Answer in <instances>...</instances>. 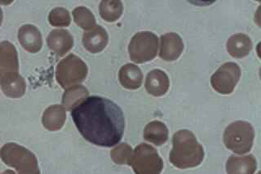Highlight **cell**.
<instances>
[{
	"label": "cell",
	"instance_id": "7a4b0ae2",
	"mask_svg": "<svg viewBox=\"0 0 261 174\" xmlns=\"http://www.w3.org/2000/svg\"><path fill=\"white\" fill-rule=\"evenodd\" d=\"M0 157L4 164L15 168L18 173H39L35 155L21 145L12 142L5 144L0 151Z\"/></svg>",
	"mask_w": 261,
	"mask_h": 174
},
{
	"label": "cell",
	"instance_id": "8fae6325",
	"mask_svg": "<svg viewBox=\"0 0 261 174\" xmlns=\"http://www.w3.org/2000/svg\"><path fill=\"white\" fill-rule=\"evenodd\" d=\"M123 10L120 0H102L100 5V14L106 21H115L121 17Z\"/></svg>",
	"mask_w": 261,
	"mask_h": 174
},
{
	"label": "cell",
	"instance_id": "30bf717a",
	"mask_svg": "<svg viewBox=\"0 0 261 174\" xmlns=\"http://www.w3.org/2000/svg\"><path fill=\"white\" fill-rule=\"evenodd\" d=\"M119 80L122 86L126 88H139L142 82V74L137 66L127 64L123 66L119 72Z\"/></svg>",
	"mask_w": 261,
	"mask_h": 174
},
{
	"label": "cell",
	"instance_id": "6da1fadb",
	"mask_svg": "<svg viewBox=\"0 0 261 174\" xmlns=\"http://www.w3.org/2000/svg\"><path fill=\"white\" fill-rule=\"evenodd\" d=\"M71 116L84 139L94 145L111 147L123 136V113L118 105L105 97H86L74 106Z\"/></svg>",
	"mask_w": 261,
	"mask_h": 174
},
{
	"label": "cell",
	"instance_id": "2e32d148",
	"mask_svg": "<svg viewBox=\"0 0 261 174\" xmlns=\"http://www.w3.org/2000/svg\"><path fill=\"white\" fill-rule=\"evenodd\" d=\"M13 1H14V0H0V5L8 6V5H10L11 4H12Z\"/></svg>",
	"mask_w": 261,
	"mask_h": 174
},
{
	"label": "cell",
	"instance_id": "9a60e30c",
	"mask_svg": "<svg viewBox=\"0 0 261 174\" xmlns=\"http://www.w3.org/2000/svg\"><path fill=\"white\" fill-rule=\"evenodd\" d=\"M188 2L197 6H209L212 5L213 3L216 2V0H187Z\"/></svg>",
	"mask_w": 261,
	"mask_h": 174
},
{
	"label": "cell",
	"instance_id": "4fadbf2b",
	"mask_svg": "<svg viewBox=\"0 0 261 174\" xmlns=\"http://www.w3.org/2000/svg\"><path fill=\"white\" fill-rule=\"evenodd\" d=\"M48 21L51 26L57 27H65L70 24L71 19L69 12L63 8H56L50 12Z\"/></svg>",
	"mask_w": 261,
	"mask_h": 174
},
{
	"label": "cell",
	"instance_id": "277c9868",
	"mask_svg": "<svg viewBox=\"0 0 261 174\" xmlns=\"http://www.w3.org/2000/svg\"><path fill=\"white\" fill-rule=\"evenodd\" d=\"M19 74L18 54L12 43H0V86L14 82L21 78Z\"/></svg>",
	"mask_w": 261,
	"mask_h": 174
},
{
	"label": "cell",
	"instance_id": "3957f363",
	"mask_svg": "<svg viewBox=\"0 0 261 174\" xmlns=\"http://www.w3.org/2000/svg\"><path fill=\"white\" fill-rule=\"evenodd\" d=\"M87 73L85 63L76 56L69 55L57 65L56 79L62 88H67L82 82Z\"/></svg>",
	"mask_w": 261,
	"mask_h": 174
},
{
	"label": "cell",
	"instance_id": "8992f818",
	"mask_svg": "<svg viewBox=\"0 0 261 174\" xmlns=\"http://www.w3.org/2000/svg\"><path fill=\"white\" fill-rule=\"evenodd\" d=\"M18 39L20 45L31 54H37L43 46L42 35L36 27L30 24L20 27L18 31Z\"/></svg>",
	"mask_w": 261,
	"mask_h": 174
},
{
	"label": "cell",
	"instance_id": "52a82bcc",
	"mask_svg": "<svg viewBox=\"0 0 261 174\" xmlns=\"http://www.w3.org/2000/svg\"><path fill=\"white\" fill-rule=\"evenodd\" d=\"M47 46L58 57H62L71 49L73 44L72 35L65 30H54L49 34Z\"/></svg>",
	"mask_w": 261,
	"mask_h": 174
},
{
	"label": "cell",
	"instance_id": "5b68a950",
	"mask_svg": "<svg viewBox=\"0 0 261 174\" xmlns=\"http://www.w3.org/2000/svg\"><path fill=\"white\" fill-rule=\"evenodd\" d=\"M157 39L149 32H141L135 35L129 45L132 60L141 63L152 59L157 52Z\"/></svg>",
	"mask_w": 261,
	"mask_h": 174
},
{
	"label": "cell",
	"instance_id": "7c38bea8",
	"mask_svg": "<svg viewBox=\"0 0 261 174\" xmlns=\"http://www.w3.org/2000/svg\"><path fill=\"white\" fill-rule=\"evenodd\" d=\"M73 20L77 25L84 29H89L95 25V17L84 7H79L73 11Z\"/></svg>",
	"mask_w": 261,
	"mask_h": 174
},
{
	"label": "cell",
	"instance_id": "ba28073f",
	"mask_svg": "<svg viewBox=\"0 0 261 174\" xmlns=\"http://www.w3.org/2000/svg\"><path fill=\"white\" fill-rule=\"evenodd\" d=\"M108 37L106 31L100 27H96L84 35V45L86 49L92 54H97L106 47Z\"/></svg>",
	"mask_w": 261,
	"mask_h": 174
},
{
	"label": "cell",
	"instance_id": "5bb4252c",
	"mask_svg": "<svg viewBox=\"0 0 261 174\" xmlns=\"http://www.w3.org/2000/svg\"><path fill=\"white\" fill-rule=\"evenodd\" d=\"M167 84V77L165 74H163L161 71L154 70L151 72L150 74L147 77L146 87L149 92L154 91L159 88V84Z\"/></svg>",
	"mask_w": 261,
	"mask_h": 174
},
{
	"label": "cell",
	"instance_id": "9c48e42d",
	"mask_svg": "<svg viewBox=\"0 0 261 174\" xmlns=\"http://www.w3.org/2000/svg\"><path fill=\"white\" fill-rule=\"evenodd\" d=\"M65 119V112L64 109L55 105L45 111L43 115V125L49 131H57L63 126Z\"/></svg>",
	"mask_w": 261,
	"mask_h": 174
},
{
	"label": "cell",
	"instance_id": "e0dca14e",
	"mask_svg": "<svg viewBox=\"0 0 261 174\" xmlns=\"http://www.w3.org/2000/svg\"><path fill=\"white\" fill-rule=\"evenodd\" d=\"M3 18H4V14H3L2 9L0 8V27L2 25Z\"/></svg>",
	"mask_w": 261,
	"mask_h": 174
}]
</instances>
